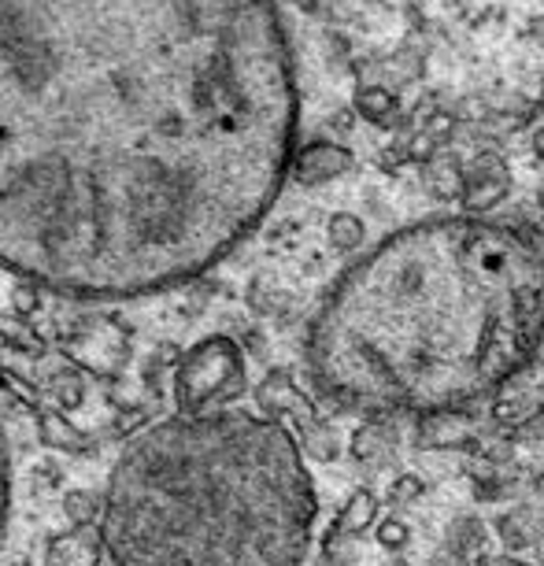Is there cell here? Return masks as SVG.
Wrapping results in <instances>:
<instances>
[{
	"instance_id": "12",
	"label": "cell",
	"mask_w": 544,
	"mask_h": 566,
	"mask_svg": "<svg viewBox=\"0 0 544 566\" xmlns=\"http://www.w3.org/2000/svg\"><path fill=\"white\" fill-rule=\"evenodd\" d=\"M433 566H463V555L460 552H444V555H437Z\"/></svg>"
},
{
	"instance_id": "10",
	"label": "cell",
	"mask_w": 544,
	"mask_h": 566,
	"mask_svg": "<svg viewBox=\"0 0 544 566\" xmlns=\"http://www.w3.org/2000/svg\"><path fill=\"white\" fill-rule=\"evenodd\" d=\"M393 500H400V504H408V500H415V496H422V482L419 478H411V474H404V478H397L393 482Z\"/></svg>"
},
{
	"instance_id": "3",
	"label": "cell",
	"mask_w": 544,
	"mask_h": 566,
	"mask_svg": "<svg viewBox=\"0 0 544 566\" xmlns=\"http://www.w3.org/2000/svg\"><path fill=\"white\" fill-rule=\"evenodd\" d=\"M315 515V482L282 422L186 411L123 448L101 526L119 566H304Z\"/></svg>"
},
{
	"instance_id": "7",
	"label": "cell",
	"mask_w": 544,
	"mask_h": 566,
	"mask_svg": "<svg viewBox=\"0 0 544 566\" xmlns=\"http://www.w3.org/2000/svg\"><path fill=\"white\" fill-rule=\"evenodd\" d=\"M375 511H378V500L370 496L367 489H359V493H352L345 515H341V530L359 533L363 526H370V522H375Z\"/></svg>"
},
{
	"instance_id": "11",
	"label": "cell",
	"mask_w": 544,
	"mask_h": 566,
	"mask_svg": "<svg viewBox=\"0 0 544 566\" xmlns=\"http://www.w3.org/2000/svg\"><path fill=\"white\" fill-rule=\"evenodd\" d=\"M474 566H526V563H519V559H508V555H482Z\"/></svg>"
},
{
	"instance_id": "13",
	"label": "cell",
	"mask_w": 544,
	"mask_h": 566,
	"mask_svg": "<svg viewBox=\"0 0 544 566\" xmlns=\"http://www.w3.org/2000/svg\"><path fill=\"white\" fill-rule=\"evenodd\" d=\"M533 148H537V156L544 159V130L537 134V142H533Z\"/></svg>"
},
{
	"instance_id": "6",
	"label": "cell",
	"mask_w": 544,
	"mask_h": 566,
	"mask_svg": "<svg viewBox=\"0 0 544 566\" xmlns=\"http://www.w3.org/2000/svg\"><path fill=\"white\" fill-rule=\"evenodd\" d=\"M348 164H352V156L345 153V148H334V145H315L301 156V167L307 170V178L337 175V170H345Z\"/></svg>"
},
{
	"instance_id": "5",
	"label": "cell",
	"mask_w": 544,
	"mask_h": 566,
	"mask_svg": "<svg viewBox=\"0 0 544 566\" xmlns=\"http://www.w3.org/2000/svg\"><path fill=\"white\" fill-rule=\"evenodd\" d=\"M508 193V170L496 156H482L474 170L463 175V200L471 208H493Z\"/></svg>"
},
{
	"instance_id": "1",
	"label": "cell",
	"mask_w": 544,
	"mask_h": 566,
	"mask_svg": "<svg viewBox=\"0 0 544 566\" xmlns=\"http://www.w3.org/2000/svg\"><path fill=\"white\" fill-rule=\"evenodd\" d=\"M279 0H0V266L45 290L189 282L296 153Z\"/></svg>"
},
{
	"instance_id": "8",
	"label": "cell",
	"mask_w": 544,
	"mask_h": 566,
	"mask_svg": "<svg viewBox=\"0 0 544 566\" xmlns=\"http://www.w3.org/2000/svg\"><path fill=\"white\" fill-rule=\"evenodd\" d=\"M8 496H12V463H8V441L4 430H0V530H4L8 518Z\"/></svg>"
},
{
	"instance_id": "4",
	"label": "cell",
	"mask_w": 544,
	"mask_h": 566,
	"mask_svg": "<svg viewBox=\"0 0 544 566\" xmlns=\"http://www.w3.org/2000/svg\"><path fill=\"white\" fill-rule=\"evenodd\" d=\"M238 386H241V356L227 340H216V345L193 352L189 367L181 370V400L189 403V411H205L208 400L227 397Z\"/></svg>"
},
{
	"instance_id": "9",
	"label": "cell",
	"mask_w": 544,
	"mask_h": 566,
	"mask_svg": "<svg viewBox=\"0 0 544 566\" xmlns=\"http://www.w3.org/2000/svg\"><path fill=\"white\" fill-rule=\"evenodd\" d=\"M378 541L386 544V548H404V544H408V526H404L400 518H386L378 526Z\"/></svg>"
},
{
	"instance_id": "2",
	"label": "cell",
	"mask_w": 544,
	"mask_h": 566,
	"mask_svg": "<svg viewBox=\"0 0 544 566\" xmlns=\"http://www.w3.org/2000/svg\"><path fill=\"white\" fill-rule=\"evenodd\" d=\"M544 329V263L515 230L444 216L389 233L318 307L307 359L329 400L444 415L526 367Z\"/></svg>"
}]
</instances>
